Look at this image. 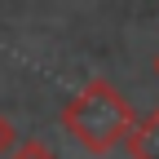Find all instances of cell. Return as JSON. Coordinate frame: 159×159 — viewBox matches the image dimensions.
I'll use <instances>...</instances> for the list:
<instances>
[{"label":"cell","mask_w":159,"mask_h":159,"mask_svg":"<svg viewBox=\"0 0 159 159\" xmlns=\"http://www.w3.org/2000/svg\"><path fill=\"white\" fill-rule=\"evenodd\" d=\"M119 146L128 150V159H159V106L142 119H133V128L124 133Z\"/></svg>","instance_id":"cell-2"},{"label":"cell","mask_w":159,"mask_h":159,"mask_svg":"<svg viewBox=\"0 0 159 159\" xmlns=\"http://www.w3.org/2000/svg\"><path fill=\"white\" fill-rule=\"evenodd\" d=\"M133 119L137 115L128 106V97L119 93L111 80H89V84H80L66 97L57 124H62V133L75 137L89 155H111L124 142V133L133 128Z\"/></svg>","instance_id":"cell-1"},{"label":"cell","mask_w":159,"mask_h":159,"mask_svg":"<svg viewBox=\"0 0 159 159\" xmlns=\"http://www.w3.org/2000/svg\"><path fill=\"white\" fill-rule=\"evenodd\" d=\"M13 142H18V133H13V124H9V115L0 111V159L9 155V146H13Z\"/></svg>","instance_id":"cell-4"},{"label":"cell","mask_w":159,"mask_h":159,"mask_svg":"<svg viewBox=\"0 0 159 159\" xmlns=\"http://www.w3.org/2000/svg\"><path fill=\"white\" fill-rule=\"evenodd\" d=\"M155 80H159V53H155Z\"/></svg>","instance_id":"cell-5"},{"label":"cell","mask_w":159,"mask_h":159,"mask_svg":"<svg viewBox=\"0 0 159 159\" xmlns=\"http://www.w3.org/2000/svg\"><path fill=\"white\" fill-rule=\"evenodd\" d=\"M5 159H57L49 142H40V137H27V142H13Z\"/></svg>","instance_id":"cell-3"}]
</instances>
